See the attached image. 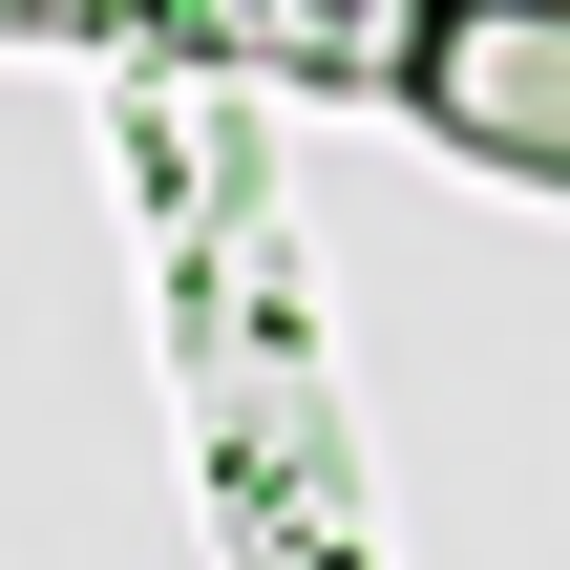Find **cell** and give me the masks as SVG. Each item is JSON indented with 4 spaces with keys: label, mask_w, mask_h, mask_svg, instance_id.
Segmentation results:
<instances>
[{
    "label": "cell",
    "mask_w": 570,
    "mask_h": 570,
    "mask_svg": "<svg viewBox=\"0 0 570 570\" xmlns=\"http://www.w3.org/2000/svg\"><path fill=\"white\" fill-rule=\"evenodd\" d=\"M423 106L487 127L508 169H570V0H444L423 21Z\"/></svg>",
    "instance_id": "obj_1"
}]
</instances>
